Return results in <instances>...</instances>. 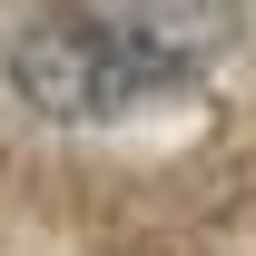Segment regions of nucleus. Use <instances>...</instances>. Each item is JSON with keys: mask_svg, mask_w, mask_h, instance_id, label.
<instances>
[{"mask_svg": "<svg viewBox=\"0 0 256 256\" xmlns=\"http://www.w3.org/2000/svg\"><path fill=\"white\" fill-rule=\"evenodd\" d=\"M217 40H226V0H60L20 30L10 79L50 118H108V108L178 89Z\"/></svg>", "mask_w": 256, "mask_h": 256, "instance_id": "f257e3e1", "label": "nucleus"}]
</instances>
